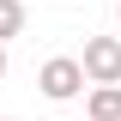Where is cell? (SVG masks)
<instances>
[{"instance_id":"cell-1","label":"cell","mask_w":121,"mask_h":121,"mask_svg":"<svg viewBox=\"0 0 121 121\" xmlns=\"http://www.w3.org/2000/svg\"><path fill=\"white\" fill-rule=\"evenodd\" d=\"M36 85H43V97H48V103H67V97H79L91 79H85V67H79L73 55H55V60H43Z\"/></svg>"},{"instance_id":"cell-2","label":"cell","mask_w":121,"mask_h":121,"mask_svg":"<svg viewBox=\"0 0 121 121\" xmlns=\"http://www.w3.org/2000/svg\"><path fill=\"white\" fill-rule=\"evenodd\" d=\"M79 67H85L91 85H121V36H91Z\"/></svg>"},{"instance_id":"cell-3","label":"cell","mask_w":121,"mask_h":121,"mask_svg":"<svg viewBox=\"0 0 121 121\" xmlns=\"http://www.w3.org/2000/svg\"><path fill=\"white\" fill-rule=\"evenodd\" d=\"M85 121H121V85H97V91H91Z\"/></svg>"},{"instance_id":"cell-4","label":"cell","mask_w":121,"mask_h":121,"mask_svg":"<svg viewBox=\"0 0 121 121\" xmlns=\"http://www.w3.org/2000/svg\"><path fill=\"white\" fill-rule=\"evenodd\" d=\"M18 30H24V6H18V0H0V43L18 36Z\"/></svg>"},{"instance_id":"cell-5","label":"cell","mask_w":121,"mask_h":121,"mask_svg":"<svg viewBox=\"0 0 121 121\" xmlns=\"http://www.w3.org/2000/svg\"><path fill=\"white\" fill-rule=\"evenodd\" d=\"M0 79H6V43H0Z\"/></svg>"},{"instance_id":"cell-6","label":"cell","mask_w":121,"mask_h":121,"mask_svg":"<svg viewBox=\"0 0 121 121\" xmlns=\"http://www.w3.org/2000/svg\"><path fill=\"white\" fill-rule=\"evenodd\" d=\"M115 18H121V6H115Z\"/></svg>"},{"instance_id":"cell-7","label":"cell","mask_w":121,"mask_h":121,"mask_svg":"<svg viewBox=\"0 0 121 121\" xmlns=\"http://www.w3.org/2000/svg\"><path fill=\"white\" fill-rule=\"evenodd\" d=\"M6 121H18V115H6Z\"/></svg>"}]
</instances>
